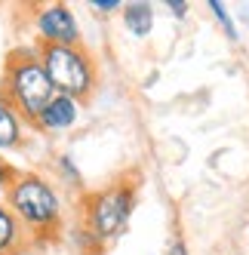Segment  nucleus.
<instances>
[{"label": "nucleus", "mask_w": 249, "mask_h": 255, "mask_svg": "<svg viewBox=\"0 0 249 255\" xmlns=\"http://www.w3.org/2000/svg\"><path fill=\"white\" fill-rule=\"evenodd\" d=\"M3 203L15 212L31 240H46L62 228L65 200L59 188L40 172H15Z\"/></svg>", "instance_id": "1"}, {"label": "nucleus", "mask_w": 249, "mask_h": 255, "mask_svg": "<svg viewBox=\"0 0 249 255\" xmlns=\"http://www.w3.org/2000/svg\"><path fill=\"white\" fill-rule=\"evenodd\" d=\"M0 93L28 123L37 120V114L56 96V86L46 77V68L37 56V49L19 46L9 52L3 62V74H0Z\"/></svg>", "instance_id": "2"}, {"label": "nucleus", "mask_w": 249, "mask_h": 255, "mask_svg": "<svg viewBox=\"0 0 249 255\" xmlns=\"http://www.w3.org/2000/svg\"><path fill=\"white\" fill-rule=\"evenodd\" d=\"M138 203L135 178L120 175L83 197V231L96 243H111L129 228V218Z\"/></svg>", "instance_id": "3"}, {"label": "nucleus", "mask_w": 249, "mask_h": 255, "mask_svg": "<svg viewBox=\"0 0 249 255\" xmlns=\"http://www.w3.org/2000/svg\"><path fill=\"white\" fill-rule=\"evenodd\" d=\"M37 56L46 68L56 93L86 102L99 86V62L83 43L77 46H37Z\"/></svg>", "instance_id": "4"}, {"label": "nucleus", "mask_w": 249, "mask_h": 255, "mask_svg": "<svg viewBox=\"0 0 249 255\" xmlns=\"http://www.w3.org/2000/svg\"><path fill=\"white\" fill-rule=\"evenodd\" d=\"M34 37H37V46H77V43H83L77 15L65 3H46L40 9H34Z\"/></svg>", "instance_id": "5"}, {"label": "nucleus", "mask_w": 249, "mask_h": 255, "mask_svg": "<svg viewBox=\"0 0 249 255\" xmlns=\"http://www.w3.org/2000/svg\"><path fill=\"white\" fill-rule=\"evenodd\" d=\"M77 120H80V102L71 99V96L56 93V96H52V102L37 114V120H34L31 126H34L37 132H46V135H62V132H68Z\"/></svg>", "instance_id": "6"}, {"label": "nucleus", "mask_w": 249, "mask_h": 255, "mask_svg": "<svg viewBox=\"0 0 249 255\" xmlns=\"http://www.w3.org/2000/svg\"><path fill=\"white\" fill-rule=\"evenodd\" d=\"M28 120L15 111V108L6 102V96L0 93V151H15L25 144L28 135Z\"/></svg>", "instance_id": "7"}, {"label": "nucleus", "mask_w": 249, "mask_h": 255, "mask_svg": "<svg viewBox=\"0 0 249 255\" xmlns=\"http://www.w3.org/2000/svg\"><path fill=\"white\" fill-rule=\"evenodd\" d=\"M28 240H31V237L25 234V228H22L19 218H15V212L6 203H0V255L19 252Z\"/></svg>", "instance_id": "8"}, {"label": "nucleus", "mask_w": 249, "mask_h": 255, "mask_svg": "<svg viewBox=\"0 0 249 255\" xmlns=\"http://www.w3.org/2000/svg\"><path fill=\"white\" fill-rule=\"evenodd\" d=\"M120 15H123V25H126V31L132 34V37H148V34L154 31V6L145 3V0L123 3Z\"/></svg>", "instance_id": "9"}, {"label": "nucleus", "mask_w": 249, "mask_h": 255, "mask_svg": "<svg viewBox=\"0 0 249 255\" xmlns=\"http://www.w3.org/2000/svg\"><path fill=\"white\" fill-rule=\"evenodd\" d=\"M209 12H212V15H216V19L222 22V28L228 31V37H237L234 22H231V15H228V9H225V3H222V0H209Z\"/></svg>", "instance_id": "10"}, {"label": "nucleus", "mask_w": 249, "mask_h": 255, "mask_svg": "<svg viewBox=\"0 0 249 255\" xmlns=\"http://www.w3.org/2000/svg\"><path fill=\"white\" fill-rule=\"evenodd\" d=\"M12 178H15V169L9 166L3 157H0V203L6 200V191H9V185H12Z\"/></svg>", "instance_id": "11"}, {"label": "nucleus", "mask_w": 249, "mask_h": 255, "mask_svg": "<svg viewBox=\"0 0 249 255\" xmlns=\"http://www.w3.org/2000/svg\"><path fill=\"white\" fill-rule=\"evenodd\" d=\"M59 169L65 172L62 178H68L71 185H83V178H80V172H77L74 166H71V160H68V157H59Z\"/></svg>", "instance_id": "12"}, {"label": "nucleus", "mask_w": 249, "mask_h": 255, "mask_svg": "<svg viewBox=\"0 0 249 255\" xmlns=\"http://www.w3.org/2000/svg\"><path fill=\"white\" fill-rule=\"evenodd\" d=\"M90 6L96 12H120L123 9V0H90Z\"/></svg>", "instance_id": "13"}, {"label": "nucleus", "mask_w": 249, "mask_h": 255, "mask_svg": "<svg viewBox=\"0 0 249 255\" xmlns=\"http://www.w3.org/2000/svg\"><path fill=\"white\" fill-rule=\"evenodd\" d=\"M166 255H191V249H188V240L182 234H175L172 240H169V249H166Z\"/></svg>", "instance_id": "14"}, {"label": "nucleus", "mask_w": 249, "mask_h": 255, "mask_svg": "<svg viewBox=\"0 0 249 255\" xmlns=\"http://www.w3.org/2000/svg\"><path fill=\"white\" fill-rule=\"evenodd\" d=\"M166 9L175 15V19H185V15H188V0H166Z\"/></svg>", "instance_id": "15"}]
</instances>
